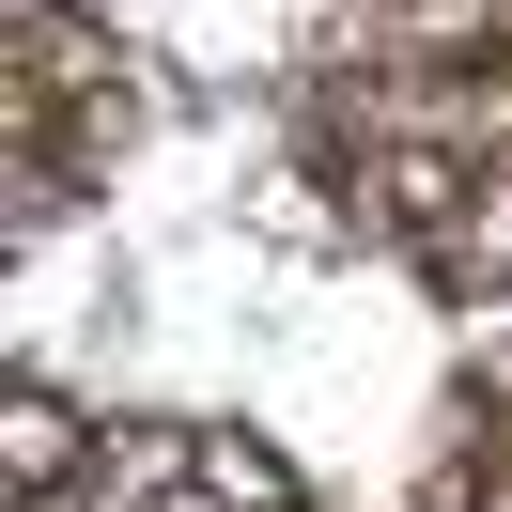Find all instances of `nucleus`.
<instances>
[{"mask_svg": "<svg viewBox=\"0 0 512 512\" xmlns=\"http://www.w3.org/2000/svg\"><path fill=\"white\" fill-rule=\"evenodd\" d=\"M94 512H280V466L233 435H156L94 481Z\"/></svg>", "mask_w": 512, "mask_h": 512, "instance_id": "obj_1", "label": "nucleus"}, {"mask_svg": "<svg viewBox=\"0 0 512 512\" xmlns=\"http://www.w3.org/2000/svg\"><path fill=\"white\" fill-rule=\"evenodd\" d=\"M16 466H32V481H63V404H47V388L16 404Z\"/></svg>", "mask_w": 512, "mask_h": 512, "instance_id": "obj_2", "label": "nucleus"}]
</instances>
